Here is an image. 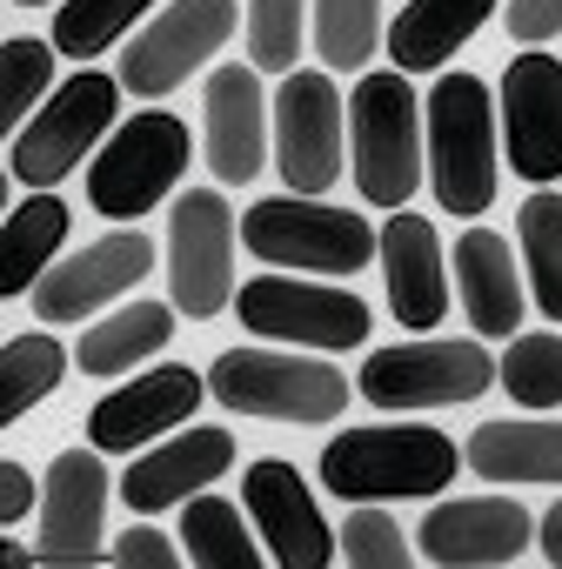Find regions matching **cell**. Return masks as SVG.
I'll return each mask as SVG.
<instances>
[{"instance_id": "obj_26", "label": "cell", "mask_w": 562, "mask_h": 569, "mask_svg": "<svg viewBox=\"0 0 562 569\" xmlns=\"http://www.w3.org/2000/svg\"><path fill=\"white\" fill-rule=\"evenodd\" d=\"M61 234H68V201L61 194H34L28 208H14L8 228H0V296H28L48 274Z\"/></svg>"}, {"instance_id": "obj_16", "label": "cell", "mask_w": 562, "mask_h": 569, "mask_svg": "<svg viewBox=\"0 0 562 569\" xmlns=\"http://www.w3.org/2000/svg\"><path fill=\"white\" fill-rule=\"evenodd\" d=\"M502 141L522 181L562 174V61L555 54H515L502 74Z\"/></svg>"}, {"instance_id": "obj_24", "label": "cell", "mask_w": 562, "mask_h": 569, "mask_svg": "<svg viewBox=\"0 0 562 569\" xmlns=\"http://www.w3.org/2000/svg\"><path fill=\"white\" fill-rule=\"evenodd\" d=\"M495 0H409L389 28V61L402 74H422V68H442L482 21H489Z\"/></svg>"}, {"instance_id": "obj_13", "label": "cell", "mask_w": 562, "mask_h": 569, "mask_svg": "<svg viewBox=\"0 0 562 569\" xmlns=\"http://www.w3.org/2000/svg\"><path fill=\"white\" fill-rule=\"evenodd\" d=\"M148 268H154V241L141 228L101 234V241H88L81 254H68L61 268H48L34 281V316L41 322H88L94 309H108L114 296H128Z\"/></svg>"}, {"instance_id": "obj_27", "label": "cell", "mask_w": 562, "mask_h": 569, "mask_svg": "<svg viewBox=\"0 0 562 569\" xmlns=\"http://www.w3.org/2000/svg\"><path fill=\"white\" fill-rule=\"evenodd\" d=\"M61 369H68V349L54 336H14L0 349V429L21 422L34 402H48L61 389Z\"/></svg>"}, {"instance_id": "obj_34", "label": "cell", "mask_w": 562, "mask_h": 569, "mask_svg": "<svg viewBox=\"0 0 562 569\" xmlns=\"http://www.w3.org/2000/svg\"><path fill=\"white\" fill-rule=\"evenodd\" d=\"M248 54L268 74H295V61H302V0H248Z\"/></svg>"}, {"instance_id": "obj_14", "label": "cell", "mask_w": 562, "mask_h": 569, "mask_svg": "<svg viewBox=\"0 0 562 569\" xmlns=\"http://www.w3.org/2000/svg\"><path fill=\"white\" fill-rule=\"evenodd\" d=\"M241 496H248V522L261 529V542H268V556H274L281 569H322V562L342 549V542L329 536L315 496L302 489V469H295V462H281V456L248 462Z\"/></svg>"}, {"instance_id": "obj_25", "label": "cell", "mask_w": 562, "mask_h": 569, "mask_svg": "<svg viewBox=\"0 0 562 569\" xmlns=\"http://www.w3.org/2000/svg\"><path fill=\"white\" fill-rule=\"evenodd\" d=\"M168 336H174V309L168 302H128V309H114L108 322H94L81 336L74 362L88 376H128V369H141V356L168 349Z\"/></svg>"}, {"instance_id": "obj_12", "label": "cell", "mask_w": 562, "mask_h": 569, "mask_svg": "<svg viewBox=\"0 0 562 569\" xmlns=\"http://www.w3.org/2000/svg\"><path fill=\"white\" fill-rule=\"evenodd\" d=\"M228 34H234V0H174V8H161L134 34V48L121 54V88L141 94V101H161L201 61H214Z\"/></svg>"}, {"instance_id": "obj_22", "label": "cell", "mask_w": 562, "mask_h": 569, "mask_svg": "<svg viewBox=\"0 0 562 569\" xmlns=\"http://www.w3.org/2000/svg\"><path fill=\"white\" fill-rule=\"evenodd\" d=\"M455 274H462V316L482 336H515L522 329V281L515 254L495 228H469L455 241Z\"/></svg>"}, {"instance_id": "obj_9", "label": "cell", "mask_w": 562, "mask_h": 569, "mask_svg": "<svg viewBox=\"0 0 562 569\" xmlns=\"http://www.w3.org/2000/svg\"><path fill=\"white\" fill-rule=\"evenodd\" d=\"M495 382V356L482 342H395L362 362V396L375 409H449L475 402Z\"/></svg>"}, {"instance_id": "obj_33", "label": "cell", "mask_w": 562, "mask_h": 569, "mask_svg": "<svg viewBox=\"0 0 562 569\" xmlns=\"http://www.w3.org/2000/svg\"><path fill=\"white\" fill-rule=\"evenodd\" d=\"M54 41H8L0 48V121H8L14 134L28 128V114H34V101L48 94V81H54Z\"/></svg>"}, {"instance_id": "obj_38", "label": "cell", "mask_w": 562, "mask_h": 569, "mask_svg": "<svg viewBox=\"0 0 562 569\" xmlns=\"http://www.w3.org/2000/svg\"><path fill=\"white\" fill-rule=\"evenodd\" d=\"M34 509V476L21 462H0V522H21Z\"/></svg>"}, {"instance_id": "obj_1", "label": "cell", "mask_w": 562, "mask_h": 569, "mask_svg": "<svg viewBox=\"0 0 562 569\" xmlns=\"http://www.w3.org/2000/svg\"><path fill=\"white\" fill-rule=\"evenodd\" d=\"M462 469V449L442 429L389 422V429H349L322 449V482L342 502H395V496H435Z\"/></svg>"}, {"instance_id": "obj_11", "label": "cell", "mask_w": 562, "mask_h": 569, "mask_svg": "<svg viewBox=\"0 0 562 569\" xmlns=\"http://www.w3.org/2000/svg\"><path fill=\"white\" fill-rule=\"evenodd\" d=\"M342 94L329 74H281L274 94V168L289 194H322L342 181Z\"/></svg>"}, {"instance_id": "obj_19", "label": "cell", "mask_w": 562, "mask_h": 569, "mask_svg": "<svg viewBox=\"0 0 562 569\" xmlns=\"http://www.w3.org/2000/svg\"><path fill=\"white\" fill-rule=\"evenodd\" d=\"M201 114H208L201 121V148H208L214 181L241 188L248 174H261V154H268V101H261L254 68H214Z\"/></svg>"}, {"instance_id": "obj_39", "label": "cell", "mask_w": 562, "mask_h": 569, "mask_svg": "<svg viewBox=\"0 0 562 569\" xmlns=\"http://www.w3.org/2000/svg\"><path fill=\"white\" fill-rule=\"evenodd\" d=\"M535 536H542V556H549V562L562 569V502H555V509H549V516L535 522Z\"/></svg>"}, {"instance_id": "obj_31", "label": "cell", "mask_w": 562, "mask_h": 569, "mask_svg": "<svg viewBox=\"0 0 562 569\" xmlns=\"http://www.w3.org/2000/svg\"><path fill=\"white\" fill-rule=\"evenodd\" d=\"M502 389L522 402V409H555L562 402V336L555 329H535V336H515L509 356L495 362Z\"/></svg>"}, {"instance_id": "obj_8", "label": "cell", "mask_w": 562, "mask_h": 569, "mask_svg": "<svg viewBox=\"0 0 562 569\" xmlns=\"http://www.w3.org/2000/svg\"><path fill=\"white\" fill-rule=\"evenodd\" d=\"M188 168V128L174 114H134L114 128V141L94 154L88 168V201L108 221H134L148 214Z\"/></svg>"}, {"instance_id": "obj_15", "label": "cell", "mask_w": 562, "mask_h": 569, "mask_svg": "<svg viewBox=\"0 0 562 569\" xmlns=\"http://www.w3.org/2000/svg\"><path fill=\"white\" fill-rule=\"evenodd\" d=\"M535 522L515 496H462V502H435L415 529L422 556L442 569H489V562H515L529 549Z\"/></svg>"}, {"instance_id": "obj_18", "label": "cell", "mask_w": 562, "mask_h": 569, "mask_svg": "<svg viewBox=\"0 0 562 569\" xmlns=\"http://www.w3.org/2000/svg\"><path fill=\"white\" fill-rule=\"evenodd\" d=\"M201 396H208V376H194V369L168 362V369H154V376H141V382H128V389L101 396V402H94V416H88V436H94V449L128 456V449H141L148 436L181 429V422L201 409Z\"/></svg>"}, {"instance_id": "obj_6", "label": "cell", "mask_w": 562, "mask_h": 569, "mask_svg": "<svg viewBox=\"0 0 562 569\" xmlns=\"http://www.w3.org/2000/svg\"><path fill=\"white\" fill-rule=\"evenodd\" d=\"M114 101H121V81H108V74H74V81H61V88L48 94V108L14 134V148H8V174L28 181V188H54V181H68V174L88 161V148L108 134Z\"/></svg>"}, {"instance_id": "obj_21", "label": "cell", "mask_w": 562, "mask_h": 569, "mask_svg": "<svg viewBox=\"0 0 562 569\" xmlns=\"http://www.w3.org/2000/svg\"><path fill=\"white\" fill-rule=\"evenodd\" d=\"M382 274H389V309L402 329H435L449 316V274L435 228L422 214H395L382 228Z\"/></svg>"}, {"instance_id": "obj_32", "label": "cell", "mask_w": 562, "mask_h": 569, "mask_svg": "<svg viewBox=\"0 0 562 569\" xmlns=\"http://www.w3.org/2000/svg\"><path fill=\"white\" fill-rule=\"evenodd\" d=\"M382 41V0H315V48L329 68L355 74Z\"/></svg>"}, {"instance_id": "obj_40", "label": "cell", "mask_w": 562, "mask_h": 569, "mask_svg": "<svg viewBox=\"0 0 562 569\" xmlns=\"http://www.w3.org/2000/svg\"><path fill=\"white\" fill-rule=\"evenodd\" d=\"M14 8H48V0H14Z\"/></svg>"}, {"instance_id": "obj_7", "label": "cell", "mask_w": 562, "mask_h": 569, "mask_svg": "<svg viewBox=\"0 0 562 569\" xmlns=\"http://www.w3.org/2000/svg\"><path fill=\"white\" fill-rule=\"evenodd\" d=\"M234 316L248 336L268 342H302V349H355L369 336V302L329 281H295V274H254L234 296Z\"/></svg>"}, {"instance_id": "obj_17", "label": "cell", "mask_w": 562, "mask_h": 569, "mask_svg": "<svg viewBox=\"0 0 562 569\" xmlns=\"http://www.w3.org/2000/svg\"><path fill=\"white\" fill-rule=\"evenodd\" d=\"M101 516H108V469L94 449H61L41 489V562L81 569L101 556Z\"/></svg>"}, {"instance_id": "obj_23", "label": "cell", "mask_w": 562, "mask_h": 569, "mask_svg": "<svg viewBox=\"0 0 562 569\" xmlns=\"http://www.w3.org/2000/svg\"><path fill=\"white\" fill-rule=\"evenodd\" d=\"M462 456L482 482H562V422H482Z\"/></svg>"}, {"instance_id": "obj_37", "label": "cell", "mask_w": 562, "mask_h": 569, "mask_svg": "<svg viewBox=\"0 0 562 569\" xmlns=\"http://www.w3.org/2000/svg\"><path fill=\"white\" fill-rule=\"evenodd\" d=\"M502 21H509V34H515L522 48H535V41L562 34V0H509Z\"/></svg>"}, {"instance_id": "obj_20", "label": "cell", "mask_w": 562, "mask_h": 569, "mask_svg": "<svg viewBox=\"0 0 562 569\" xmlns=\"http://www.w3.org/2000/svg\"><path fill=\"white\" fill-rule=\"evenodd\" d=\"M228 462H234V436L228 429H188V436H168L148 456H134V469L121 476V496H128L134 516H154V509H174L194 489H208Z\"/></svg>"}, {"instance_id": "obj_10", "label": "cell", "mask_w": 562, "mask_h": 569, "mask_svg": "<svg viewBox=\"0 0 562 569\" xmlns=\"http://www.w3.org/2000/svg\"><path fill=\"white\" fill-rule=\"evenodd\" d=\"M168 281H174V309L208 322L234 296V214L214 188H188L168 221Z\"/></svg>"}, {"instance_id": "obj_29", "label": "cell", "mask_w": 562, "mask_h": 569, "mask_svg": "<svg viewBox=\"0 0 562 569\" xmlns=\"http://www.w3.org/2000/svg\"><path fill=\"white\" fill-rule=\"evenodd\" d=\"M515 234H522V268H529L535 309L549 322H562V194H529L515 214Z\"/></svg>"}, {"instance_id": "obj_4", "label": "cell", "mask_w": 562, "mask_h": 569, "mask_svg": "<svg viewBox=\"0 0 562 569\" xmlns=\"http://www.w3.org/2000/svg\"><path fill=\"white\" fill-rule=\"evenodd\" d=\"M489 88L475 74H442L429 94V181L449 214H482L495 201V128Z\"/></svg>"}, {"instance_id": "obj_3", "label": "cell", "mask_w": 562, "mask_h": 569, "mask_svg": "<svg viewBox=\"0 0 562 569\" xmlns=\"http://www.w3.org/2000/svg\"><path fill=\"white\" fill-rule=\"evenodd\" d=\"M415 94L402 68L362 74L349 101V141H355V188L369 208H402L422 181V128Z\"/></svg>"}, {"instance_id": "obj_30", "label": "cell", "mask_w": 562, "mask_h": 569, "mask_svg": "<svg viewBox=\"0 0 562 569\" xmlns=\"http://www.w3.org/2000/svg\"><path fill=\"white\" fill-rule=\"evenodd\" d=\"M141 8H154V0H68V8H54V48L68 61H94L141 21Z\"/></svg>"}, {"instance_id": "obj_2", "label": "cell", "mask_w": 562, "mask_h": 569, "mask_svg": "<svg viewBox=\"0 0 562 569\" xmlns=\"http://www.w3.org/2000/svg\"><path fill=\"white\" fill-rule=\"evenodd\" d=\"M208 396L234 416H268V422H335L349 409V376L309 356L281 349H228L208 369Z\"/></svg>"}, {"instance_id": "obj_5", "label": "cell", "mask_w": 562, "mask_h": 569, "mask_svg": "<svg viewBox=\"0 0 562 569\" xmlns=\"http://www.w3.org/2000/svg\"><path fill=\"white\" fill-rule=\"evenodd\" d=\"M241 234H248V254H261L274 268H309V274H355L369 254H382L369 221H355L349 208H322L309 194L254 201Z\"/></svg>"}, {"instance_id": "obj_35", "label": "cell", "mask_w": 562, "mask_h": 569, "mask_svg": "<svg viewBox=\"0 0 562 569\" xmlns=\"http://www.w3.org/2000/svg\"><path fill=\"white\" fill-rule=\"evenodd\" d=\"M335 542L355 569H409V542H402L395 516L375 509V502H349V522H342Z\"/></svg>"}, {"instance_id": "obj_36", "label": "cell", "mask_w": 562, "mask_h": 569, "mask_svg": "<svg viewBox=\"0 0 562 569\" xmlns=\"http://www.w3.org/2000/svg\"><path fill=\"white\" fill-rule=\"evenodd\" d=\"M108 562H121V569H174L181 562V549L161 536V529H148V522H134L114 549H108Z\"/></svg>"}, {"instance_id": "obj_28", "label": "cell", "mask_w": 562, "mask_h": 569, "mask_svg": "<svg viewBox=\"0 0 562 569\" xmlns=\"http://www.w3.org/2000/svg\"><path fill=\"white\" fill-rule=\"evenodd\" d=\"M181 542L201 569H254L261 549L248 542V522L228 496H188L181 502Z\"/></svg>"}]
</instances>
